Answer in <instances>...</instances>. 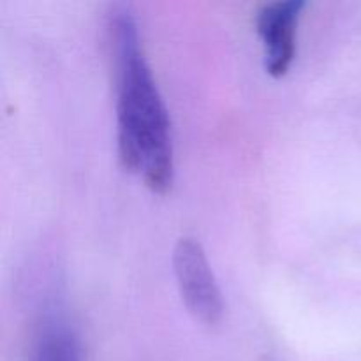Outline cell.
I'll return each mask as SVG.
<instances>
[{
  "label": "cell",
  "instance_id": "cell-1",
  "mask_svg": "<svg viewBox=\"0 0 361 361\" xmlns=\"http://www.w3.org/2000/svg\"><path fill=\"white\" fill-rule=\"evenodd\" d=\"M108 30L115 67L120 164L140 176L152 192L166 194L175 176L171 120L145 56L136 18L127 7H115Z\"/></svg>",
  "mask_w": 361,
  "mask_h": 361
},
{
  "label": "cell",
  "instance_id": "cell-2",
  "mask_svg": "<svg viewBox=\"0 0 361 361\" xmlns=\"http://www.w3.org/2000/svg\"><path fill=\"white\" fill-rule=\"evenodd\" d=\"M173 270L182 302L192 317L207 326L221 323L224 298L204 249L196 238H180L173 250Z\"/></svg>",
  "mask_w": 361,
  "mask_h": 361
},
{
  "label": "cell",
  "instance_id": "cell-3",
  "mask_svg": "<svg viewBox=\"0 0 361 361\" xmlns=\"http://www.w3.org/2000/svg\"><path fill=\"white\" fill-rule=\"evenodd\" d=\"M307 4L303 0H279L267 4L256 18L263 44L264 69L270 76L284 78L296 55V32Z\"/></svg>",
  "mask_w": 361,
  "mask_h": 361
},
{
  "label": "cell",
  "instance_id": "cell-4",
  "mask_svg": "<svg viewBox=\"0 0 361 361\" xmlns=\"http://www.w3.org/2000/svg\"><path fill=\"white\" fill-rule=\"evenodd\" d=\"M30 361H81L76 334L56 307H49L39 319Z\"/></svg>",
  "mask_w": 361,
  "mask_h": 361
}]
</instances>
